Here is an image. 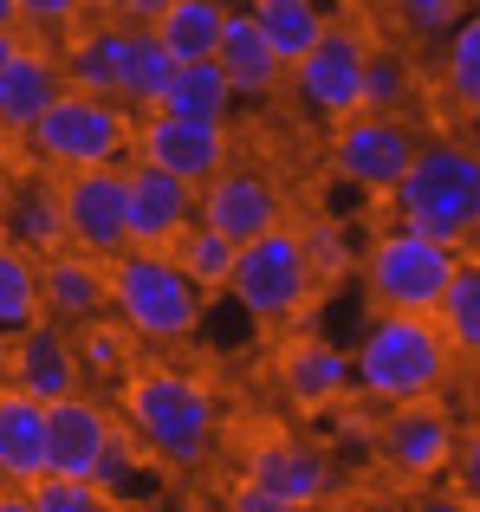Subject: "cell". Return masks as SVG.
<instances>
[{"label": "cell", "instance_id": "6da1fadb", "mask_svg": "<svg viewBox=\"0 0 480 512\" xmlns=\"http://www.w3.org/2000/svg\"><path fill=\"white\" fill-rule=\"evenodd\" d=\"M124 428L150 461L176 467V474H202L215 461L221 441V402L215 389L195 370H176V363H156V370H130L124 376Z\"/></svg>", "mask_w": 480, "mask_h": 512}, {"label": "cell", "instance_id": "7a4b0ae2", "mask_svg": "<svg viewBox=\"0 0 480 512\" xmlns=\"http://www.w3.org/2000/svg\"><path fill=\"white\" fill-rule=\"evenodd\" d=\"M448 370H455V350H448L435 312H377L351 350V389L377 409L442 396Z\"/></svg>", "mask_w": 480, "mask_h": 512}, {"label": "cell", "instance_id": "3957f363", "mask_svg": "<svg viewBox=\"0 0 480 512\" xmlns=\"http://www.w3.org/2000/svg\"><path fill=\"white\" fill-rule=\"evenodd\" d=\"M390 208L403 227L442 240V247L480 240V150H468L455 137L416 143L403 182L390 188Z\"/></svg>", "mask_w": 480, "mask_h": 512}, {"label": "cell", "instance_id": "277c9868", "mask_svg": "<svg viewBox=\"0 0 480 512\" xmlns=\"http://www.w3.org/2000/svg\"><path fill=\"white\" fill-rule=\"evenodd\" d=\"M202 286L156 247H124L111 260V318L137 344H189L202 331Z\"/></svg>", "mask_w": 480, "mask_h": 512}, {"label": "cell", "instance_id": "5b68a950", "mask_svg": "<svg viewBox=\"0 0 480 512\" xmlns=\"http://www.w3.org/2000/svg\"><path fill=\"white\" fill-rule=\"evenodd\" d=\"M130 130H137V111H124L117 98L59 91V98L39 111V124L26 130V150H33L46 169L72 175V169L124 163V156H130Z\"/></svg>", "mask_w": 480, "mask_h": 512}, {"label": "cell", "instance_id": "8992f818", "mask_svg": "<svg viewBox=\"0 0 480 512\" xmlns=\"http://www.w3.org/2000/svg\"><path fill=\"white\" fill-rule=\"evenodd\" d=\"M461 247H442V240L416 234V227L390 221L370 234L364 247V299L377 312H435L448 292V273H455Z\"/></svg>", "mask_w": 480, "mask_h": 512}, {"label": "cell", "instance_id": "52a82bcc", "mask_svg": "<svg viewBox=\"0 0 480 512\" xmlns=\"http://www.w3.org/2000/svg\"><path fill=\"white\" fill-rule=\"evenodd\" d=\"M228 299L253 318V325H292L299 312H312V299H318V273H312V260H305L299 227L279 221L273 234L247 240V247L234 253Z\"/></svg>", "mask_w": 480, "mask_h": 512}, {"label": "cell", "instance_id": "ba28073f", "mask_svg": "<svg viewBox=\"0 0 480 512\" xmlns=\"http://www.w3.org/2000/svg\"><path fill=\"white\" fill-rule=\"evenodd\" d=\"M364 65H370V39L357 26L331 20V33L292 65L286 85L299 98V111H312L318 124H344V117L364 111Z\"/></svg>", "mask_w": 480, "mask_h": 512}, {"label": "cell", "instance_id": "9c48e42d", "mask_svg": "<svg viewBox=\"0 0 480 512\" xmlns=\"http://www.w3.org/2000/svg\"><path fill=\"white\" fill-rule=\"evenodd\" d=\"M130 156L169 169L176 182H189V188H202L208 175H221L234 163V130L228 124H202V117L143 111V124L130 130Z\"/></svg>", "mask_w": 480, "mask_h": 512}, {"label": "cell", "instance_id": "30bf717a", "mask_svg": "<svg viewBox=\"0 0 480 512\" xmlns=\"http://www.w3.org/2000/svg\"><path fill=\"white\" fill-rule=\"evenodd\" d=\"M416 130L409 117H377V111H357L344 124H331V169L344 182H357L364 195H390L403 182L409 156H416Z\"/></svg>", "mask_w": 480, "mask_h": 512}, {"label": "cell", "instance_id": "8fae6325", "mask_svg": "<svg viewBox=\"0 0 480 512\" xmlns=\"http://www.w3.org/2000/svg\"><path fill=\"white\" fill-rule=\"evenodd\" d=\"M59 221H65V247L91 253V260H117L130 247L124 227V169L98 163V169H72L59 182Z\"/></svg>", "mask_w": 480, "mask_h": 512}, {"label": "cell", "instance_id": "7c38bea8", "mask_svg": "<svg viewBox=\"0 0 480 512\" xmlns=\"http://www.w3.org/2000/svg\"><path fill=\"white\" fill-rule=\"evenodd\" d=\"M240 480H253V487L279 493L286 506L312 512V506H325L331 493H338V461H331L318 441H299V435H279V428H266L260 441H247Z\"/></svg>", "mask_w": 480, "mask_h": 512}, {"label": "cell", "instance_id": "4fadbf2b", "mask_svg": "<svg viewBox=\"0 0 480 512\" xmlns=\"http://www.w3.org/2000/svg\"><path fill=\"white\" fill-rule=\"evenodd\" d=\"M195 221L215 227V234H228L234 247H247V240L273 234L279 221H286V195H279V182L266 169H221L208 175L202 188H195Z\"/></svg>", "mask_w": 480, "mask_h": 512}, {"label": "cell", "instance_id": "5bb4252c", "mask_svg": "<svg viewBox=\"0 0 480 512\" xmlns=\"http://www.w3.org/2000/svg\"><path fill=\"white\" fill-rule=\"evenodd\" d=\"M455 441L461 435H455V422H448V409H435V396L377 415V461L403 480L448 474V467H455Z\"/></svg>", "mask_w": 480, "mask_h": 512}, {"label": "cell", "instance_id": "9a60e30c", "mask_svg": "<svg viewBox=\"0 0 480 512\" xmlns=\"http://www.w3.org/2000/svg\"><path fill=\"white\" fill-rule=\"evenodd\" d=\"M0 376H7L13 389H26L33 402H59V396H72V389H85L72 331L52 325V318H39V325H26L20 338H7V350H0Z\"/></svg>", "mask_w": 480, "mask_h": 512}, {"label": "cell", "instance_id": "2e32d148", "mask_svg": "<svg viewBox=\"0 0 480 512\" xmlns=\"http://www.w3.org/2000/svg\"><path fill=\"white\" fill-rule=\"evenodd\" d=\"M189 221H195V188L189 182H176V175L156 169V163H130L124 169V227H130V247L169 253Z\"/></svg>", "mask_w": 480, "mask_h": 512}, {"label": "cell", "instance_id": "e0dca14e", "mask_svg": "<svg viewBox=\"0 0 480 512\" xmlns=\"http://www.w3.org/2000/svg\"><path fill=\"white\" fill-rule=\"evenodd\" d=\"M39 312L52 325H85V318L111 312V260H91L78 247L39 253Z\"/></svg>", "mask_w": 480, "mask_h": 512}, {"label": "cell", "instance_id": "ac0fdd59", "mask_svg": "<svg viewBox=\"0 0 480 512\" xmlns=\"http://www.w3.org/2000/svg\"><path fill=\"white\" fill-rule=\"evenodd\" d=\"M111 435H117V415L104 409L98 396H85V389L46 402V461H52V474L91 480L98 474V454L111 448Z\"/></svg>", "mask_w": 480, "mask_h": 512}, {"label": "cell", "instance_id": "d6986e66", "mask_svg": "<svg viewBox=\"0 0 480 512\" xmlns=\"http://www.w3.org/2000/svg\"><path fill=\"white\" fill-rule=\"evenodd\" d=\"M273 370H279L286 402L305 409V415H325L331 402L351 396V357H344L338 344H325V338H286L279 357H273Z\"/></svg>", "mask_w": 480, "mask_h": 512}, {"label": "cell", "instance_id": "ffe728a7", "mask_svg": "<svg viewBox=\"0 0 480 512\" xmlns=\"http://www.w3.org/2000/svg\"><path fill=\"white\" fill-rule=\"evenodd\" d=\"M46 402H33L26 389L0 383V487H33L46 480Z\"/></svg>", "mask_w": 480, "mask_h": 512}, {"label": "cell", "instance_id": "44dd1931", "mask_svg": "<svg viewBox=\"0 0 480 512\" xmlns=\"http://www.w3.org/2000/svg\"><path fill=\"white\" fill-rule=\"evenodd\" d=\"M215 65L228 72L234 98H273L279 85H286V65L273 59V46L260 39V26H253L247 7H228V26H221V46H215Z\"/></svg>", "mask_w": 480, "mask_h": 512}, {"label": "cell", "instance_id": "7402d4cb", "mask_svg": "<svg viewBox=\"0 0 480 512\" xmlns=\"http://www.w3.org/2000/svg\"><path fill=\"white\" fill-rule=\"evenodd\" d=\"M59 91H65V78H59V52L26 46L20 59L0 65V130L26 137V130L39 124V111H46Z\"/></svg>", "mask_w": 480, "mask_h": 512}, {"label": "cell", "instance_id": "603a6c76", "mask_svg": "<svg viewBox=\"0 0 480 512\" xmlns=\"http://www.w3.org/2000/svg\"><path fill=\"white\" fill-rule=\"evenodd\" d=\"M169 72H176V59L163 52V39H156L150 26H124V39H117V91L111 98L124 104V111H156Z\"/></svg>", "mask_w": 480, "mask_h": 512}, {"label": "cell", "instance_id": "cb8c5ba5", "mask_svg": "<svg viewBox=\"0 0 480 512\" xmlns=\"http://www.w3.org/2000/svg\"><path fill=\"white\" fill-rule=\"evenodd\" d=\"M247 13H253L260 39L273 46V59L286 65V72L331 33V7H325V0H253Z\"/></svg>", "mask_w": 480, "mask_h": 512}, {"label": "cell", "instance_id": "d4e9b609", "mask_svg": "<svg viewBox=\"0 0 480 512\" xmlns=\"http://www.w3.org/2000/svg\"><path fill=\"white\" fill-rule=\"evenodd\" d=\"M117 39H124V26H117V20L78 26V33L59 46V78H65V91L111 98V91H117Z\"/></svg>", "mask_w": 480, "mask_h": 512}, {"label": "cell", "instance_id": "484cf974", "mask_svg": "<svg viewBox=\"0 0 480 512\" xmlns=\"http://www.w3.org/2000/svg\"><path fill=\"white\" fill-rule=\"evenodd\" d=\"M156 111L202 117V124H228V117H234V85H228V72H221L215 59H182L176 72H169L163 104H156Z\"/></svg>", "mask_w": 480, "mask_h": 512}, {"label": "cell", "instance_id": "4316f807", "mask_svg": "<svg viewBox=\"0 0 480 512\" xmlns=\"http://www.w3.org/2000/svg\"><path fill=\"white\" fill-rule=\"evenodd\" d=\"M221 26H228V0H169L150 20V33L163 39V52L182 65V59H215Z\"/></svg>", "mask_w": 480, "mask_h": 512}, {"label": "cell", "instance_id": "83f0119b", "mask_svg": "<svg viewBox=\"0 0 480 512\" xmlns=\"http://www.w3.org/2000/svg\"><path fill=\"white\" fill-rule=\"evenodd\" d=\"M435 325H442V338H448L455 357H480V260L474 253L455 260L448 292H442V305H435Z\"/></svg>", "mask_w": 480, "mask_h": 512}, {"label": "cell", "instance_id": "f1b7e54d", "mask_svg": "<svg viewBox=\"0 0 480 512\" xmlns=\"http://www.w3.org/2000/svg\"><path fill=\"white\" fill-rule=\"evenodd\" d=\"M39 260L13 240H0V344L20 338L26 325H39Z\"/></svg>", "mask_w": 480, "mask_h": 512}, {"label": "cell", "instance_id": "f546056e", "mask_svg": "<svg viewBox=\"0 0 480 512\" xmlns=\"http://www.w3.org/2000/svg\"><path fill=\"white\" fill-rule=\"evenodd\" d=\"M234 240L228 234H215V227H202V221H189L176 234V247H169V260L182 266V273L202 286V299H221L228 292V273H234Z\"/></svg>", "mask_w": 480, "mask_h": 512}, {"label": "cell", "instance_id": "4dcf8cb0", "mask_svg": "<svg viewBox=\"0 0 480 512\" xmlns=\"http://www.w3.org/2000/svg\"><path fill=\"white\" fill-rule=\"evenodd\" d=\"M72 350H78V370L85 376H130L143 344L130 338L111 312H98V318H85V325H72Z\"/></svg>", "mask_w": 480, "mask_h": 512}, {"label": "cell", "instance_id": "1f68e13d", "mask_svg": "<svg viewBox=\"0 0 480 512\" xmlns=\"http://www.w3.org/2000/svg\"><path fill=\"white\" fill-rule=\"evenodd\" d=\"M7 240L13 247H26L39 260V253L65 247V221H59V188H26L20 201H13V221H7Z\"/></svg>", "mask_w": 480, "mask_h": 512}, {"label": "cell", "instance_id": "d6a6232c", "mask_svg": "<svg viewBox=\"0 0 480 512\" xmlns=\"http://www.w3.org/2000/svg\"><path fill=\"white\" fill-rule=\"evenodd\" d=\"M409 104H416V72H409V59H396V52H377V46H370V65H364V111L403 117Z\"/></svg>", "mask_w": 480, "mask_h": 512}, {"label": "cell", "instance_id": "836d02e7", "mask_svg": "<svg viewBox=\"0 0 480 512\" xmlns=\"http://www.w3.org/2000/svg\"><path fill=\"white\" fill-rule=\"evenodd\" d=\"M299 240H305V260H312L318 286H331V279H344L357 266V247H351V234H344L338 221H305Z\"/></svg>", "mask_w": 480, "mask_h": 512}, {"label": "cell", "instance_id": "e575fe53", "mask_svg": "<svg viewBox=\"0 0 480 512\" xmlns=\"http://www.w3.org/2000/svg\"><path fill=\"white\" fill-rule=\"evenodd\" d=\"M390 13L409 39H448L474 13V0H390Z\"/></svg>", "mask_w": 480, "mask_h": 512}, {"label": "cell", "instance_id": "d590c367", "mask_svg": "<svg viewBox=\"0 0 480 512\" xmlns=\"http://www.w3.org/2000/svg\"><path fill=\"white\" fill-rule=\"evenodd\" d=\"M26 493H33L39 512H117L111 493H104L98 480H72V474H46V480H33Z\"/></svg>", "mask_w": 480, "mask_h": 512}, {"label": "cell", "instance_id": "8d00e7d4", "mask_svg": "<svg viewBox=\"0 0 480 512\" xmlns=\"http://www.w3.org/2000/svg\"><path fill=\"white\" fill-rule=\"evenodd\" d=\"M13 7H20V26H39V33H46V26H72V20H85L91 0H13Z\"/></svg>", "mask_w": 480, "mask_h": 512}, {"label": "cell", "instance_id": "74e56055", "mask_svg": "<svg viewBox=\"0 0 480 512\" xmlns=\"http://www.w3.org/2000/svg\"><path fill=\"white\" fill-rule=\"evenodd\" d=\"M442 98L455 104V111H480V59L442 65Z\"/></svg>", "mask_w": 480, "mask_h": 512}, {"label": "cell", "instance_id": "f35d334b", "mask_svg": "<svg viewBox=\"0 0 480 512\" xmlns=\"http://www.w3.org/2000/svg\"><path fill=\"white\" fill-rule=\"evenodd\" d=\"M455 467H461V500L480 506V422L455 441Z\"/></svg>", "mask_w": 480, "mask_h": 512}, {"label": "cell", "instance_id": "ab89813d", "mask_svg": "<svg viewBox=\"0 0 480 512\" xmlns=\"http://www.w3.org/2000/svg\"><path fill=\"white\" fill-rule=\"evenodd\" d=\"M163 7L169 0H91V13H98V20H117V26H150Z\"/></svg>", "mask_w": 480, "mask_h": 512}, {"label": "cell", "instance_id": "60d3db41", "mask_svg": "<svg viewBox=\"0 0 480 512\" xmlns=\"http://www.w3.org/2000/svg\"><path fill=\"white\" fill-rule=\"evenodd\" d=\"M228 512H299V506H286L279 493H266V487H253V480H240V487L228 493Z\"/></svg>", "mask_w": 480, "mask_h": 512}, {"label": "cell", "instance_id": "b9f144b4", "mask_svg": "<svg viewBox=\"0 0 480 512\" xmlns=\"http://www.w3.org/2000/svg\"><path fill=\"white\" fill-rule=\"evenodd\" d=\"M409 512H468V500H461V493H422Z\"/></svg>", "mask_w": 480, "mask_h": 512}, {"label": "cell", "instance_id": "7bdbcfd3", "mask_svg": "<svg viewBox=\"0 0 480 512\" xmlns=\"http://www.w3.org/2000/svg\"><path fill=\"white\" fill-rule=\"evenodd\" d=\"M26 46H33V39H26L20 26H0V65H7V59H20Z\"/></svg>", "mask_w": 480, "mask_h": 512}, {"label": "cell", "instance_id": "ee69618b", "mask_svg": "<svg viewBox=\"0 0 480 512\" xmlns=\"http://www.w3.org/2000/svg\"><path fill=\"white\" fill-rule=\"evenodd\" d=\"M0 512H39V506H33L26 487H0Z\"/></svg>", "mask_w": 480, "mask_h": 512}, {"label": "cell", "instance_id": "f6af8a7d", "mask_svg": "<svg viewBox=\"0 0 480 512\" xmlns=\"http://www.w3.org/2000/svg\"><path fill=\"white\" fill-rule=\"evenodd\" d=\"M0 26H20V7H13V0H0Z\"/></svg>", "mask_w": 480, "mask_h": 512}, {"label": "cell", "instance_id": "bcb514c9", "mask_svg": "<svg viewBox=\"0 0 480 512\" xmlns=\"http://www.w3.org/2000/svg\"><path fill=\"white\" fill-rule=\"evenodd\" d=\"M228 7H253V0H228Z\"/></svg>", "mask_w": 480, "mask_h": 512}, {"label": "cell", "instance_id": "7dc6e473", "mask_svg": "<svg viewBox=\"0 0 480 512\" xmlns=\"http://www.w3.org/2000/svg\"><path fill=\"white\" fill-rule=\"evenodd\" d=\"M468 512H480V506H468Z\"/></svg>", "mask_w": 480, "mask_h": 512}]
</instances>
